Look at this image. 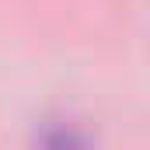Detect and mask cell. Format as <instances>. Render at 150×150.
Here are the masks:
<instances>
[]
</instances>
